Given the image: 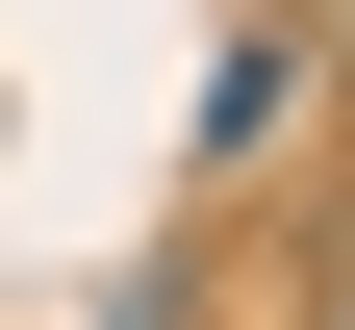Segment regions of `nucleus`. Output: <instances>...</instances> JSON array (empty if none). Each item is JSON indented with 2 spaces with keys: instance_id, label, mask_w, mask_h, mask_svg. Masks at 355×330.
Masks as SVG:
<instances>
[{
  "instance_id": "nucleus-2",
  "label": "nucleus",
  "mask_w": 355,
  "mask_h": 330,
  "mask_svg": "<svg viewBox=\"0 0 355 330\" xmlns=\"http://www.w3.org/2000/svg\"><path fill=\"white\" fill-rule=\"evenodd\" d=\"M330 102H355V0H330Z\"/></svg>"
},
{
  "instance_id": "nucleus-3",
  "label": "nucleus",
  "mask_w": 355,
  "mask_h": 330,
  "mask_svg": "<svg viewBox=\"0 0 355 330\" xmlns=\"http://www.w3.org/2000/svg\"><path fill=\"white\" fill-rule=\"evenodd\" d=\"M127 330H203V305H127Z\"/></svg>"
},
{
  "instance_id": "nucleus-1",
  "label": "nucleus",
  "mask_w": 355,
  "mask_h": 330,
  "mask_svg": "<svg viewBox=\"0 0 355 330\" xmlns=\"http://www.w3.org/2000/svg\"><path fill=\"white\" fill-rule=\"evenodd\" d=\"M304 330H355V229H330V254H304Z\"/></svg>"
}]
</instances>
